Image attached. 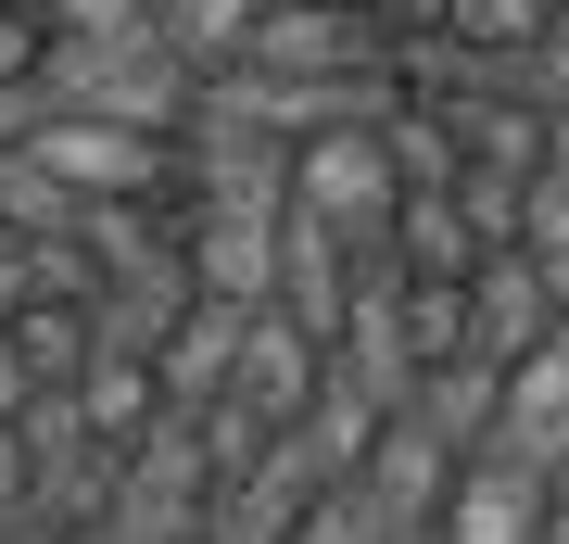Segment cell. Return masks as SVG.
<instances>
[{"instance_id": "obj_8", "label": "cell", "mask_w": 569, "mask_h": 544, "mask_svg": "<svg viewBox=\"0 0 569 544\" xmlns=\"http://www.w3.org/2000/svg\"><path fill=\"white\" fill-rule=\"evenodd\" d=\"M51 380H39V367H26V343H13V317H0V431H13L26 418V405H39Z\"/></svg>"}, {"instance_id": "obj_3", "label": "cell", "mask_w": 569, "mask_h": 544, "mask_svg": "<svg viewBox=\"0 0 569 544\" xmlns=\"http://www.w3.org/2000/svg\"><path fill=\"white\" fill-rule=\"evenodd\" d=\"M26 152H39L77 202H102V190L152 202V190H164V140H140V127H102V115H39V127H26Z\"/></svg>"}, {"instance_id": "obj_9", "label": "cell", "mask_w": 569, "mask_h": 544, "mask_svg": "<svg viewBox=\"0 0 569 544\" xmlns=\"http://www.w3.org/2000/svg\"><path fill=\"white\" fill-rule=\"evenodd\" d=\"M545 178H569V115H557V127H545Z\"/></svg>"}, {"instance_id": "obj_6", "label": "cell", "mask_w": 569, "mask_h": 544, "mask_svg": "<svg viewBox=\"0 0 569 544\" xmlns=\"http://www.w3.org/2000/svg\"><path fill=\"white\" fill-rule=\"evenodd\" d=\"M241 51L253 63H392V39H367L355 13H266Z\"/></svg>"}, {"instance_id": "obj_4", "label": "cell", "mask_w": 569, "mask_h": 544, "mask_svg": "<svg viewBox=\"0 0 569 544\" xmlns=\"http://www.w3.org/2000/svg\"><path fill=\"white\" fill-rule=\"evenodd\" d=\"M545 329H557V291L531 279V254H519V241L468 266V367H519Z\"/></svg>"}, {"instance_id": "obj_7", "label": "cell", "mask_w": 569, "mask_h": 544, "mask_svg": "<svg viewBox=\"0 0 569 544\" xmlns=\"http://www.w3.org/2000/svg\"><path fill=\"white\" fill-rule=\"evenodd\" d=\"M443 13H456V39L468 51H481V63H519V51H545V0H443Z\"/></svg>"}, {"instance_id": "obj_10", "label": "cell", "mask_w": 569, "mask_h": 544, "mask_svg": "<svg viewBox=\"0 0 569 544\" xmlns=\"http://www.w3.org/2000/svg\"><path fill=\"white\" fill-rule=\"evenodd\" d=\"M392 544H443V520H418V532H392Z\"/></svg>"}, {"instance_id": "obj_1", "label": "cell", "mask_w": 569, "mask_h": 544, "mask_svg": "<svg viewBox=\"0 0 569 544\" xmlns=\"http://www.w3.org/2000/svg\"><path fill=\"white\" fill-rule=\"evenodd\" d=\"M468 456H507V468H531V482H557V468H569V317L507 367V380H493V431H481Z\"/></svg>"}, {"instance_id": "obj_5", "label": "cell", "mask_w": 569, "mask_h": 544, "mask_svg": "<svg viewBox=\"0 0 569 544\" xmlns=\"http://www.w3.org/2000/svg\"><path fill=\"white\" fill-rule=\"evenodd\" d=\"M392 266H406V279H468V266H481V228L456 216V190H392Z\"/></svg>"}, {"instance_id": "obj_2", "label": "cell", "mask_w": 569, "mask_h": 544, "mask_svg": "<svg viewBox=\"0 0 569 544\" xmlns=\"http://www.w3.org/2000/svg\"><path fill=\"white\" fill-rule=\"evenodd\" d=\"M317 380H329V343H317V329H291L279 317V304H253V317H241V355H228V418H241V431H291V418H305V405H317Z\"/></svg>"}]
</instances>
